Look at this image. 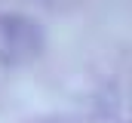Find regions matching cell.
Returning <instances> with one entry per match:
<instances>
[{"mask_svg": "<svg viewBox=\"0 0 132 123\" xmlns=\"http://www.w3.org/2000/svg\"><path fill=\"white\" fill-rule=\"evenodd\" d=\"M46 34L40 22L22 12L0 16V65H25L43 52Z\"/></svg>", "mask_w": 132, "mask_h": 123, "instance_id": "obj_1", "label": "cell"}]
</instances>
